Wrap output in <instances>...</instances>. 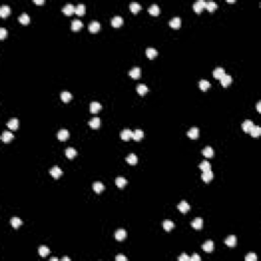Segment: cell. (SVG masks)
Returning a JSON list of instances; mask_svg holds the SVG:
<instances>
[{
    "mask_svg": "<svg viewBox=\"0 0 261 261\" xmlns=\"http://www.w3.org/2000/svg\"><path fill=\"white\" fill-rule=\"evenodd\" d=\"M202 154L204 155L206 158H212L213 155H214V151H213V149L211 148V147L207 146V147H205V148L203 149Z\"/></svg>",
    "mask_w": 261,
    "mask_h": 261,
    "instance_id": "cell-23",
    "label": "cell"
},
{
    "mask_svg": "<svg viewBox=\"0 0 261 261\" xmlns=\"http://www.w3.org/2000/svg\"><path fill=\"white\" fill-rule=\"evenodd\" d=\"M205 5H206V2H205L204 0H199V1H197V2L194 3V5H193V9H194L195 12L200 13L201 11L205 8Z\"/></svg>",
    "mask_w": 261,
    "mask_h": 261,
    "instance_id": "cell-1",
    "label": "cell"
},
{
    "mask_svg": "<svg viewBox=\"0 0 261 261\" xmlns=\"http://www.w3.org/2000/svg\"><path fill=\"white\" fill-rule=\"evenodd\" d=\"M101 108H102V106L98 102H92L90 104V110L92 113H97L98 111L101 110Z\"/></svg>",
    "mask_w": 261,
    "mask_h": 261,
    "instance_id": "cell-29",
    "label": "cell"
},
{
    "mask_svg": "<svg viewBox=\"0 0 261 261\" xmlns=\"http://www.w3.org/2000/svg\"><path fill=\"white\" fill-rule=\"evenodd\" d=\"M233 82V79L231 75H224V77L220 79V84L222 85V87H228V86L232 84Z\"/></svg>",
    "mask_w": 261,
    "mask_h": 261,
    "instance_id": "cell-17",
    "label": "cell"
},
{
    "mask_svg": "<svg viewBox=\"0 0 261 261\" xmlns=\"http://www.w3.org/2000/svg\"><path fill=\"white\" fill-rule=\"evenodd\" d=\"M157 54H158V52H157V50L156 49H154V48H148L146 50V55H147V57H148L149 59L155 58V57L157 56Z\"/></svg>",
    "mask_w": 261,
    "mask_h": 261,
    "instance_id": "cell-37",
    "label": "cell"
},
{
    "mask_svg": "<svg viewBox=\"0 0 261 261\" xmlns=\"http://www.w3.org/2000/svg\"><path fill=\"white\" fill-rule=\"evenodd\" d=\"M254 125H255L253 123V121L247 119V120H245L244 123H242V129L245 133H250V131L252 129V127H254Z\"/></svg>",
    "mask_w": 261,
    "mask_h": 261,
    "instance_id": "cell-4",
    "label": "cell"
},
{
    "mask_svg": "<svg viewBox=\"0 0 261 261\" xmlns=\"http://www.w3.org/2000/svg\"><path fill=\"white\" fill-rule=\"evenodd\" d=\"M141 8H142L141 5L137 2H133V3H131V5H129V9H131V11H132L133 13H138L139 11L141 10Z\"/></svg>",
    "mask_w": 261,
    "mask_h": 261,
    "instance_id": "cell-43",
    "label": "cell"
},
{
    "mask_svg": "<svg viewBox=\"0 0 261 261\" xmlns=\"http://www.w3.org/2000/svg\"><path fill=\"white\" fill-rule=\"evenodd\" d=\"M12 139H13V134L11 132H8V131L3 132L2 136H1V140L4 143H9Z\"/></svg>",
    "mask_w": 261,
    "mask_h": 261,
    "instance_id": "cell-16",
    "label": "cell"
},
{
    "mask_svg": "<svg viewBox=\"0 0 261 261\" xmlns=\"http://www.w3.org/2000/svg\"><path fill=\"white\" fill-rule=\"evenodd\" d=\"M71 260V259L69 258V257H63L62 258V261H69Z\"/></svg>",
    "mask_w": 261,
    "mask_h": 261,
    "instance_id": "cell-53",
    "label": "cell"
},
{
    "mask_svg": "<svg viewBox=\"0 0 261 261\" xmlns=\"http://www.w3.org/2000/svg\"><path fill=\"white\" fill-rule=\"evenodd\" d=\"M120 138L123 141H129L131 139H133V132L131 129H123L120 133Z\"/></svg>",
    "mask_w": 261,
    "mask_h": 261,
    "instance_id": "cell-6",
    "label": "cell"
},
{
    "mask_svg": "<svg viewBox=\"0 0 261 261\" xmlns=\"http://www.w3.org/2000/svg\"><path fill=\"white\" fill-rule=\"evenodd\" d=\"M205 8L209 11V12H213V11L216 10L217 8V4L213 1H210V2H206V5H205Z\"/></svg>",
    "mask_w": 261,
    "mask_h": 261,
    "instance_id": "cell-40",
    "label": "cell"
},
{
    "mask_svg": "<svg viewBox=\"0 0 261 261\" xmlns=\"http://www.w3.org/2000/svg\"><path fill=\"white\" fill-rule=\"evenodd\" d=\"M191 226H193V228H195V230H201L203 226V220L202 218H200V217H197V218H195L194 220H193L192 222H191Z\"/></svg>",
    "mask_w": 261,
    "mask_h": 261,
    "instance_id": "cell-10",
    "label": "cell"
},
{
    "mask_svg": "<svg viewBox=\"0 0 261 261\" xmlns=\"http://www.w3.org/2000/svg\"><path fill=\"white\" fill-rule=\"evenodd\" d=\"M178 260L179 261H189V260H190V257H189L187 254H182L178 258Z\"/></svg>",
    "mask_w": 261,
    "mask_h": 261,
    "instance_id": "cell-48",
    "label": "cell"
},
{
    "mask_svg": "<svg viewBox=\"0 0 261 261\" xmlns=\"http://www.w3.org/2000/svg\"><path fill=\"white\" fill-rule=\"evenodd\" d=\"M93 190H94L97 194H99V193H101L102 191H104V185H103L101 182L94 183V184H93Z\"/></svg>",
    "mask_w": 261,
    "mask_h": 261,
    "instance_id": "cell-31",
    "label": "cell"
},
{
    "mask_svg": "<svg viewBox=\"0 0 261 261\" xmlns=\"http://www.w3.org/2000/svg\"><path fill=\"white\" fill-rule=\"evenodd\" d=\"M127 237V232H125L123 228H119L115 232L114 238L116 239L117 241H123Z\"/></svg>",
    "mask_w": 261,
    "mask_h": 261,
    "instance_id": "cell-9",
    "label": "cell"
},
{
    "mask_svg": "<svg viewBox=\"0 0 261 261\" xmlns=\"http://www.w3.org/2000/svg\"><path fill=\"white\" fill-rule=\"evenodd\" d=\"M50 174L54 179H58L59 177H61V174H62V170H61L58 166H54L50 169Z\"/></svg>",
    "mask_w": 261,
    "mask_h": 261,
    "instance_id": "cell-19",
    "label": "cell"
},
{
    "mask_svg": "<svg viewBox=\"0 0 261 261\" xmlns=\"http://www.w3.org/2000/svg\"><path fill=\"white\" fill-rule=\"evenodd\" d=\"M226 245L228 247H231V248L235 247L237 245V238L234 236V235H231V236H228V238L226 239Z\"/></svg>",
    "mask_w": 261,
    "mask_h": 261,
    "instance_id": "cell-13",
    "label": "cell"
},
{
    "mask_svg": "<svg viewBox=\"0 0 261 261\" xmlns=\"http://www.w3.org/2000/svg\"><path fill=\"white\" fill-rule=\"evenodd\" d=\"M127 162L131 165H136L137 162H138V158H137V156L134 154V153H131V154L127 155Z\"/></svg>",
    "mask_w": 261,
    "mask_h": 261,
    "instance_id": "cell-28",
    "label": "cell"
},
{
    "mask_svg": "<svg viewBox=\"0 0 261 261\" xmlns=\"http://www.w3.org/2000/svg\"><path fill=\"white\" fill-rule=\"evenodd\" d=\"M6 125H7V127H8V129H12V131H15V129H17V127H19V119L11 118Z\"/></svg>",
    "mask_w": 261,
    "mask_h": 261,
    "instance_id": "cell-25",
    "label": "cell"
},
{
    "mask_svg": "<svg viewBox=\"0 0 261 261\" xmlns=\"http://www.w3.org/2000/svg\"><path fill=\"white\" fill-rule=\"evenodd\" d=\"M6 30L4 28H1L0 29V40H3L5 37H6Z\"/></svg>",
    "mask_w": 261,
    "mask_h": 261,
    "instance_id": "cell-47",
    "label": "cell"
},
{
    "mask_svg": "<svg viewBox=\"0 0 261 261\" xmlns=\"http://www.w3.org/2000/svg\"><path fill=\"white\" fill-rule=\"evenodd\" d=\"M115 185L118 187L119 189H123V187L127 185V180L123 177H118L115 179Z\"/></svg>",
    "mask_w": 261,
    "mask_h": 261,
    "instance_id": "cell-33",
    "label": "cell"
},
{
    "mask_svg": "<svg viewBox=\"0 0 261 261\" xmlns=\"http://www.w3.org/2000/svg\"><path fill=\"white\" fill-rule=\"evenodd\" d=\"M19 21L21 25L27 26L28 24L30 23V17L27 15V13H23V15H21V17H19Z\"/></svg>",
    "mask_w": 261,
    "mask_h": 261,
    "instance_id": "cell-41",
    "label": "cell"
},
{
    "mask_svg": "<svg viewBox=\"0 0 261 261\" xmlns=\"http://www.w3.org/2000/svg\"><path fill=\"white\" fill-rule=\"evenodd\" d=\"M169 26L172 29H180L182 27V19L180 17H174L169 21Z\"/></svg>",
    "mask_w": 261,
    "mask_h": 261,
    "instance_id": "cell-7",
    "label": "cell"
},
{
    "mask_svg": "<svg viewBox=\"0 0 261 261\" xmlns=\"http://www.w3.org/2000/svg\"><path fill=\"white\" fill-rule=\"evenodd\" d=\"M228 3H235V1H226Z\"/></svg>",
    "mask_w": 261,
    "mask_h": 261,
    "instance_id": "cell-55",
    "label": "cell"
},
{
    "mask_svg": "<svg viewBox=\"0 0 261 261\" xmlns=\"http://www.w3.org/2000/svg\"><path fill=\"white\" fill-rule=\"evenodd\" d=\"M162 226L166 232H169V231H171L173 228H174V224H173L171 220H164V222H162Z\"/></svg>",
    "mask_w": 261,
    "mask_h": 261,
    "instance_id": "cell-35",
    "label": "cell"
},
{
    "mask_svg": "<svg viewBox=\"0 0 261 261\" xmlns=\"http://www.w3.org/2000/svg\"><path fill=\"white\" fill-rule=\"evenodd\" d=\"M83 27H84L83 23H82L81 21H79V19H75V21H71V30H73V32L80 31Z\"/></svg>",
    "mask_w": 261,
    "mask_h": 261,
    "instance_id": "cell-18",
    "label": "cell"
},
{
    "mask_svg": "<svg viewBox=\"0 0 261 261\" xmlns=\"http://www.w3.org/2000/svg\"><path fill=\"white\" fill-rule=\"evenodd\" d=\"M50 253V250L46 246H41L39 248V255L41 257H46Z\"/></svg>",
    "mask_w": 261,
    "mask_h": 261,
    "instance_id": "cell-44",
    "label": "cell"
},
{
    "mask_svg": "<svg viewBox=\"0 0 261 261\" xmlns=\"http://www.w3.org/2000/svg\"><path fill=\"white\" fill-rule=\"evenodd\" d=\"M178 209L181 211L182 213H186L190 210V204L186 201H182L178 204Z\"/></svg>",
    "mask_w": 261,
    "mask_h": 261,
    "instance_id": "cell-5",
    "label": "cell"
},
{
    "mask_svg": "<svg viewBox=\"0 0 261 261\" xmlns=\"http://www.w3.org/2000/svg\"><path fill=\"white\" fill-rule=\"evenodd\" d=\"M199 167H200V169L202 171H206V170H209V169H211V165L210 163L208 162V161H202V162L200 163V165H199Z\"/></svg>",
    "mask_w": 261,
    "mask_h": 261,
    "instance_id": "cell-45",
    "label": "cell"
},
{
    "mask_svg": "<svg viewBox=\"0 0 261 261\" xmlns=\"http://www.w3.org/2000/svg\"><path fill=\"white\" fill-rule=\"evenodd\" d=\"M202 249L205 251V252L207 253H210L213 251V249H214V244H213L212 241H206V242L204 243V244L202 245Z\"/></svg>",
    "mask_w": 261,
    "mask_h": 261,
    "instance_id": "cell-8",
    "label": "cell"
},
{
    "mask_svg": "<svg viewBox=\"0 0 261 261\" xmlns=\"http://www.w3.org/2000/svg\"><path fill=\"white\" fill-rule=\"evenodd\" d=\"M245 259H246L247 261H256L257 260V256H256V254H255V253L250 252L248 255H247L246 258H245Z\"/></svg>",
    "mask_w": 261,
    "mask_h": 261,
    "instance_id": "cell-46",
    "label": "cell"
},
{
    "mask_svg": "<svg viewBox=\"0 0 261 261\" xmlns=\"http://www.w3.org/2000/svg\"><path fill=\"white\" fill-rule=\"evenodd\" d=\"M34 3H35V4H38V5H42V4H44V0H41V1L34 0Z\"/></svg>",
    "mask_w": 261,
    "mask_h": 261,
    "instance_id": "cell-51",
    "label": "cell"
},
{
    "mask_svg": "<svg viewBox=\"0 0 261 261\" xmlns=\"http://www.w3.org/2000/svg\"><path fill=\"white\" fill-rule=\"evenodd\" d=\"M137 92H138V94L141 95V96H144V95L148 92V88H147V86L144 85V84H140V85L137 87Z\"/></svg>",
    "mask_w": 261,
    "mask_h": 261,
    "instance_id": "cell-32",
    "label": "cell"
},
{
    "mask_svg": "<svg viewBox=\"0 0 261 261\" xmlns=\"http://www.w3.org/2000/svg\"><path fill=\"white\" fill-rule=\"evenodd\" d=\"M190 260L191 261H200L201 260V257L199 256L198 254H193L192 256L190 257Z\"/></svg>",
    "mask_w": 261,
    "mask_h": 261,
    "instance_id": "cell-49",
    "label": "cell"
},
{
    "mask_svg": "<svg viewBox=\"0 0 261 261\" xmlns=\"http://www.w3.org/2000/svg\"><path fill=\"white\" fill-rule=\"evenodd\" d=\"M116 261H127V258L125 256H123V255H117L116 256Z\"/></svg>",
    "mask_w": 261,
    "mask_h": 261,
    "instance_id": "cell-50",
    "label": "cell"
},
{
    "mask_svg": "<svg viewBox=\"0 0 261 261\" xmlns=\"http://www.w3.org/2000/svg\"><path fill=\"white\" fill-rule=\"evenodd\" d=\"M187 135H188V137L190 139L195 140V139H197L199 137V129L198 127H192L190 131H188Z\"/></svg>",
    "mask_w": 261,
    "mask_h": 261,
    "instance_id": "cell-11",
    "label": "cell"
},
{
    "mask_svg": "<svg viewBox=\"0 0 261 261\" xmlns=\"http://www.w3.org/2000/svg\"><path fill=\"white\" fill-rule=\"evenodd\" d=\"M88 30L91 32V33H97V32L100 30V24L98 21H92V23L89 25Z\"/></svg>",
    "mask_w": 261,
    "mask_h": 261,
    "instance_id": "cell-22",
    "label": "cell"
},
{
    "mask_svg": "<svg viewBox=\"0 0 261 261\" xmlns=\"http://www.w3.org/2000/svg\"><path fill=\"white\" fill-rule=\"evenodd\" d=\"M9 15H10V7L7 6V5H2L1 8H0V17L2 19H5Z\"/></svg>",
    "mask_w": 261,
    "mask_h": 261,
    "instance_id": "cell-12",
    "label": "cell"
},
{
    "mask_svg": "<svg viewBox=\"0 0 261 261\" xmlns=\"http://www.w3.org/2000/svg\"><path fill=\"white\" fill-rule=\"evenodd\" d=\"M65 156L69 159L75 158V157L77 156V150L73 148H67L66 150H65Z\"/></svg>",
    "mask_w": 261,
    "mask_h": 261,
    "instance_id": "cell-38",
    "label": "cell"
},
{
    "mask_svg": "<svg viewBox=\"0 0 261 261\" xmlns=\"http://www.w3.org/2000/svg\"><path fill=\"white\" fill-rule=\"evenodd\" d=\"M51 261H57L58 259H57V257H52V258H50Z\"/></svg>",
    "mask_w": 261,
    "mask_h": 261,
    "instance_id": "cell-54",
    "label": "cell"
},
{
    "mask_svg": "<svg viewBox=\"0 0 261 261\" xmlns=\"http://www.w3.org/2000/svg\"><path fill=\"white\" fill-rule=\"evenodd\" d=\"M60 98H61V100H62L63 102L67 103V102H69V101L71 100L73 96H71V93H69V92H66V91H65V92H62V93H61Z\"/></svg>",
    "mask_w": 261,
    "mask_h": 261,
    "instance_id": "cell-42",
    "label": "cell"
},
{
    "mask_svg": "<svg viewBox=\"0 0 261 261\" xmlns=\"http://www.w3.org/2000/svg\"><path fill=\"white\" fill-rule=\"evenodd\" d=\"M148 11H149V13H150L151 15H153V17H157V15H159V12H160L158 5H156V4L151 5V6L149 7Z\"/></svg>",
    "mask_w": 261,
    "mask_h": 261,
    "instance_id": "cell-30",
    "label": "cell"
},
{
    "mask_svg": "<svg viewBox=\"0 0 261 261\" xmlns=\"http://www.w3.org/2000/svg\"><path fill=\"white\" fill-rule=\"evenodd\" d=\"M75 10V7L71 4H66L65 6H63L62 8V12L66 15H71Z\"/></svg>",
    "mask_w": 261,
    "mask_h": 261,
    "instance_id": "cell-20",
    "label": "cell"
},
{
    "mask_svg": "<svg viewBox=\"0 0 261 261\" xmlns=\"http://www.w3.org/2000/svg\"><path fill=\"white\" fill-rule=\"evenodd\" d=\"M199 88H200L201 91L203 92H206L209 88H210V83H209L207 80H201L199 82Z\"/></svg>",
    "mask_w": 261,
    "mask_h": 261,
    "instance_id": "cell-21",
    "label": "cell"
},
{
    "mask_svg": "<svg viewBox=\"0 0 261 261\" xmlns=\"http://www.w3.org/2000/svg\"><path fill=\"white\" fill-rule=\"evenodd\" d=\"M129 77L133 78V79L137 80L141 77V69L140 67H134L133 69H131L129 73Z\"/></svg>",
    "mask_w": 261,
    "mask_h": 261,
    "instance_id": "cell-14",
    "label": "cell"
},
{
    "mask_svg": "<svg viewBox=\"0 0 261 261\" xmlns=\"http://www.w3.org/2000/svg\"><path fill=\"white\" fill-rule=\"evenodd\" d=\"M100 125H101V120L99 117H94V118H92L90 121H89V125L94 129H98V127H100Z\"/></svg>",
    "mask_w": 261,
    "mask_h": 261,
    "instance_id": "cell-24",
    "label": "cell"
},
{
    "mask_svg": "<svg viewBox=\"0 0 261 261\" xmlns=\"http://www.w3.org/2000/svg\"><path fill=\"white\" fill-rule=\"evenodd\" d=\"M69 137V133L67 129H60L58 133H57V138H58L59 141L63 142V141H66Z\"/></svg>",
    "mask_w": 261,
    "mask_h": 261,
    "instance_id": "cell-2",
    "label": "cell"
},
{
    "mask_svg": "<svg viewBox=\"0 0 261 261\" xmlns=\"http://www.w3.org/2000/svg\"><path fill=\"white\" fill-rule=\"evenodd\" d=\"M261 134V129L260 127H258V125H254V127H252V129L250 131V135L253 137V138H258L259 136H260Z\"/></svg>",
    "mask_w": 261,
    "mask_h": 261,
    "instance_id": "cell-27",
    "label": "cell"
},
{
    "mask_svg": "<svg viewBox=\"0 0 261 261\" xmlns=\"http://www.w3.org/2000/svg\"><path fill=\"white\" fill-rule=\"evenodd\" d=\"M10 224H11V226H12V228H17L23 224V222H21V218H19V217H12L10 220Z\"/></svg>",
    "mask_w": 261,
    "mask_h": 261,
    "instance_id": "cell-39",
    "label": "cell"
},
{
    "mask_svg": "<svg viewBox=\"0 0 261 261\" xmlns=\"http://www.w3.org/2000/svg\"><path fill=\"white\" fill-rule=\"evenodd\" d=\"M143 137H144V133H143V131H141V129H136V131L133 132V139H134L135 141H137V142L142 140Z\"/></svg>",
    "mask_w": 261,
    "mask_h": 261,
    "instance_id": "cell-26",
    "label": "cell"
},
{
    "mask_svg": "<svg viewBox=\"0 0 261 261\" xmlns=\"http://www.w3.org/2000/svg\"><path fill=\"white\" fill-rule=\"evenodd\" d=\"M86 12V6L84 4H79L77 7H75V13L77 15H79V17H82V15H84Z\"/></svg>",
    "mask_w": 261,
    "mask_h": 261,
    "instance_id": "cell-36",
    "label": "cell"
},
{
    "mask_svg": "<svg viewBox=\"0 0 261 261\" xmlns=\"http://www.w3.org/2000/svg\"><path fill=\"white\" fill-rule=\"evenodd\" d=\"M260 105H261V102H258V103H257V105H256V107H257V110H258V112H260V111H261V109H260Z\"/></svg>",
    "mask_w": 261,
    "mask_h": 261,
    "instance_id": "cell-52",
    "label": "cell"
},
{
    "mask_svg": "<svg viewBox=\"0 0 261 261\" xmlns=\"http://www.w3.org/2000/svg\"><path fill=\"white\" fill-rule=\"evenodd\" d=\"M123 21L120 17H114L112 19V21H111V25H112V27H114V28H119L121 25H123Z\"/></svg>",
    "mask_w": 261,
    "mask_h": 261,
    "instance_id": "cell-34",
    "label": "cell"
},
{
    "mask_svg": "<svg viewBox=\"0 0 261 261\" xmlns=\"http://www.w3.org/2000/svg\"><path fill=\"white\" fill-rule=\"evenodd\" d=\"M224 75H226V71H224V69H222V67H217V69H215L214 71H213V77L217 80H220Z\"/></svg>",
    "mask_w": 261,
    "mask_h": 261,
    "instance_id": "cell-15",
    "label": "cell"
},
{
    "mask_svg": "<svg viewBox=\"0 0 261 261\" xmlns=\"http://www.w3.org/2000/svg\"><path fill=\"white\" fill-rule=\"evenodd\" d=\"M213 179V172L211 171V169H209V170H206V171H203L202 173V180L204 183H209L211 182Z\"/></svg>",
    "mask_w": 261,
    "mask_h": 261,
    "instance_id": "cell-3",
    "label": "cell"
}]
</instances>
